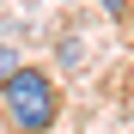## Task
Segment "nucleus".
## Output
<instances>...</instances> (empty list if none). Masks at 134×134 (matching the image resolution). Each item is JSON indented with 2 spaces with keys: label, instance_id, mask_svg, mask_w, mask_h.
Segmentation results:
<instances>
[{
  "label": "nucleus",
  "instance_id": "nucleus-1",
  "mask_svg": "<svg viewBox=\"0 0 134 134\" xmlns=\"http://www.w3.org/2000/svg\"><path fill=\"white\" fill-rule=\"evenodd\" d=\"M0 116L12 134H49L61 122V85L43 67H12L0 79Z\"/></svg>",
  "mask_w": 134,
  "mask_h": 134
},
{
  "label": "nucleus",
  "instance_id": "nucleus-2",
  "mask_svg": "<svg viewBox=\"0 0 134 134\" xmlns=\"http://www.w3.org/2000/svg\"><path fill=\"white\" fill-rule=\"evenodd\" d=\"M98 6H104L110 18H128V12H134V0H98Z\"/></svg>",
  "mask_w": 134,
  "mask_h": 134
},
{
  "label": "nucleus",
  "instance_id": "nucleus-3",
  "mask_svg": "<svg viewBox=\"0 0 134 134\" xmlns=\"http://www.w3.org/2000/svg\"><path fill=\"white\" fill-rule=\"evenodd\" d=\"M12 67H18V61H12V43H0V79H6Z\"/></svg>",
  "mask_w": 134,
  "mask_h": 134
}]
</instances>
